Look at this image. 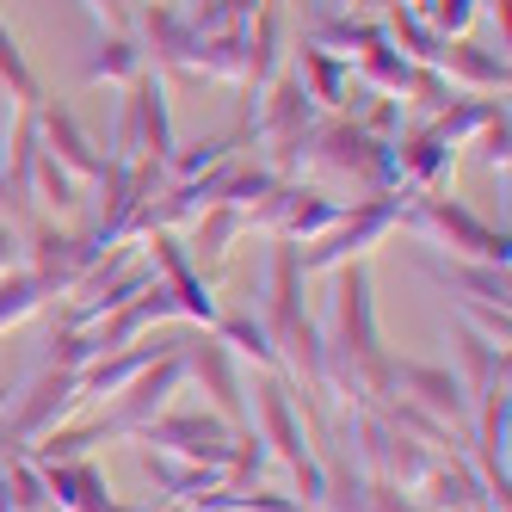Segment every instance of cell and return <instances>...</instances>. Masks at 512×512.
Wrapping results in <instances>:
<instances>
[{
	"mask_svg": "<svg viewBox=\"0 0 512 512\" xmlns=\"http://www.w3.org/2000/svg\"><path fill=\"white\" fill-rule=\"evenodd\" d=\"M401 223H408L414 235H426L432 247H451V253H463V260H482V266H506V253H512L506 229H488L482 216H469L457 198H438V192L401 204Z\"/></svg>",
	"mask_w": 512,
	"mask_h": 512,
	"instance_id": "1",
	"label": "cell"
},
{
	"mask_svg": "<svg viewBox=\"0 0 512 512\" xmlns=\"http://www.w3.org/2000/svg\"><path fill=\"white\" fill-rule=\"evenodd\" d=\"M327 358H377V309H371V278L364 266H340L334 290H327Z\"/></svg>",
	"mask_w": 512,
	"mask_h": 512,
	"instance_id": "2",
	"label": "cell"
},
{
	"mask_svg": "<svg viewBox=\"0 0 512 512\" xmlns=\"http://www.w3.org/2000/svg\"><path fill=\"white\" fill-rule=\"evenodd\" d=\"M401 223V198H389V192H377V198H364L358 210H346L334 229H327L309 253H297V266H303V278L309 272H327V266H346L352 253H364L371 241H383L389 229Z\"/></svg>",
	"mask_w": 512,
	"mask_h": 512,
	"instance_id": "3",
	"label": "cell"
},
{
	"mask_svg": "<svg viewBox=\"0 0 512 512\" xmlns=\"http://www.w3.org/2000/svg\"><path fill=\"white\" fill-rule=\"evenodd\" d=\"M142 438L161 451V457H179V463H210V469H229L241 432L223 426L216 414H167V420H149Z\"/></svg>",
	"mask_w": 512,
	"mask_h": 512,
	"instance_id": "4",
	"label": "cell"
},
{
	"mask_svg": "<svg viewBox=\"0 0 512 512\" xmlns=\"http://www.w3.org/2000/svg\"><path fill=\"white\" fill-rule=\"evenodd\" d=\"M260 93L266 99H260V112H253V136L278 155V167H290V155H297V142L309 130V93H303L297 75H272Z\"/></svg>",
	"mask_w": 512,
	"mask_h": 512,
	"instance_id": "5",
	"label": "cell"
},
{
	"mask_svg": "<svg viewBox=\"0 0 512 512\" xmlns=\"http://www.w3.org/2000/svg\"><path fill=\"white\" fill-rule=\"evenodd\" d=\"M260 420H266V438L278 445V457L297 469L303 500H309V506H321V494H327V469H321V463H315V451L303 445V426H297V414H290L284 383H266V389H260Z\"/></svg>",
	"mask_w": 512,
	"mask_h": 512,
	"instance_id": "6",
	"label": "cell"
},
{
	"mask_svg": "<svg viewBox=\"0 0 512 512\" xmlns=\"http://www.w3.org/2000/svg\"><path fill=\"white\" fill-rule=\"evenodd\" d=\"M75 408H81V371H44L38 383L19 395V408H13V445L50 438Z\"/></svg>",
	"mask_w": 512,
	"mask_h": 512,
	"instance_id": "7",
	"label": "cell"
},
{
	"mask_svg": "<svg viewBox=\"0 0 512 512\" xmlns=\"http://www.w3.org/2000/svg\"><path fill=\"white\" fill-rule=\"evenodd\" d=\"M179 377H186V364H179V352H161L149 371H142L130 389L112 395V414H105V432H142L161 408H167V395L179 389Z\"/></svg>",
	"mask_w": 512,
	"mask_h": 512,
	"instance_id": "8",
	"label": "cell"
},
{
	"mask_svg": "<svg viewBox=\"0 0 512 512\" xmlns=\"http://www.w3.org/2000/svg\"><path fill=\"white\" fill-rule=\"evenodd\" d=\"M389 383L414 395L420 414H438V420H469V401H463V383L451 371H432V364H389Z\"/></svg>",
	"mask_w": 512,
	"mask_h": 512,
	"instance_id": "9",
	"label": "cell"
},
{
	"mask_svg": "<svg viewBox=\"0 0 512 512\" xmlns=\"http://www.w3.org/2000/svg\"><path fill=\"white\" fill-rule=\"evenodd\" d=\"M155 260H161V272H167V284H161V290L173 297V309L186 315V321H204V327H216V315H223V309L210 303V290H204V278L192 272L186 247H179L173 235H155Z\"/></svg>",
	"mask_w": 512,
	"mask_h": 512,
	"instance_id": "10",
	"label": "cell"
},
{
	"mask_svg": "<svg viewBox=\"0 0 512 512\" xmlns=\"http://www.w3.org/2000/svg\"><path fill=\"white\" fill-rule=\"evenodd\" d=\"M179 364H186V371H198V377L210 383V395H216V408L229 414V426H235V432H247V414H241V383H235L229 346H223V340H198L192 352H179Z\"/></svg>",
	"mask_w": 512,
	"mask_h": 512,
	"instance_id": "11",
	"label": "cell"
},
{
	"mask_svg": "<svg viewBox=\"0 0 512 512\" xmlns=\"http://www.w3.org/2000/svg\"><path fill=\"white\" fill-rule=\"evenodd\" d=\"M38 130H44V142H50L44 155H56L68 173H81V179H99V173H105V155H93V142L81 136L75 112H56V105H44V112H38Z\"/></svg>",
	"mask_w": 512,
	"mask_h": 512,
	"instance_id": "12",
	"label": "cell"
},
{
	"mask_svg": "<svg viewBox=\"0 0 512 512\" xmlns=\"http://www.w3.org/2000/svg\"><path fill=\"white\" fill-rule=\"evenodd\" d=\"M142 31H149V44H155V56H161L167 68H192L198 38H204V31L192 25V13H179L173 0H155L149 19H142Z\"/></svg>",
	"mask_w": 512,
	"mask_h": 512,
	"instance_id": "13",
	"label": "cell"
},
{
	"mask_svg": "<svg viewBox=\"0 0 512 512\" xmlns=\"http://www.w3.org/2000/svg\"><path fill=\"white\" fill-rule=\"evenodd\" d=\"M297 81L309 99L321 105H346V87H352V62L334 56V50H321V44H303V68H297Z\"/></svg>",
	"mask_w": 512,
	"mask_h": 512,
	"instance_id": "14",
	"label": "cell"
},
{
	"mask_svg": "<svg viewBox=\"0 0 512 512\" xmlns=\"http://www.w3.org/2000/svg\"><path fill=\"white\" fill-rule=\"evenodd\" d=\"M25 198L38 204V210H50V216H68L81 204V192H75V179H68V167L56 161V155H44L38 149V161H31V173H25Z\"/></svg>",
	"mask_w": 512,
	"mask_h": 512,
	"instance_id": "15",
	"label": "cell"
},
{
	"mask_svg": "<svg viewBox=\"0 0 512 512\" xmlns=\"http://www.w3.org/2000/svg\"><path fill=\"white\" fill-rule=\"evenodd\" d=\"M420 266H426V278H438V284H457L469 303L506 309V266H445V260H420Z\"/></svg>",
	"mask_w": 512,
	"mask_h": 512,
	"instance_id": "16",
	"label": "cell"
},
{
	"mask_svg": "<svg viewBox=\"0 0 512 512\" xmlns=\"http://www.w3.org/2000/svg\"><path fill=\"white\" fill-rule=\"evenodd\" d=\"M438 75H457L469 87H506V56H488V50H475V44H445V56H438Z\"/></svg>",
	"mask_w": 512,
	"mask_h": 512,
	"instance_id": "17",
	"label": "cell"
},
{
	"mask_svg": "<svg viewBox=\"0 0 512 512\" xmlns=\"http://www.w3.org/2000/svg\"><path fill=\"white\" fill-rule=\"evenodd\" d=\"M216 340H223L229 352L260 358L266 371H278V346H272V334H266V321H253V315H216Z\"/></svg>",
	"mask_w": 512,
	"mask_h": 512,
	"instance_id": "18",
	"label": "cell"
},
{
	"mask_svg": "<svg viewBox=\"0 0 512 512\" xmlns=\"http://www.w3.org/2000/svg\"><path fill=\"white\" fill-rule=\"evenodd\" d=\"M44 297H50V290H44V278L38 272H0V327H19L25 315H38L44 309Z\"/></svg>",
	"mask_w": 512,
	"mask_h": 512,
	"instance_id": "19",
	"label": "cell"
},
{
	"mask_svg": "<svg viewBox=\"0 0 512 512\" xmlns=\"http://www.w3.org/2000/svg\"><path fill=\"white\" fill-rule=\"evenodd\" d=\"M142 75V50L130 38H99L87 56V81H136Z\"/></svg>",
	"mask_w": 512,
	"mask_h": 512,
	"instance_id": "20",
	"label": "cell"
},
{
	"mask_svg": "<svg viewBox=\"0 0 512 512\" xmlns=\"http://www.w3.org/2000/svg\"><path fill=\"white\" fill-rule=\"evenodd\" d=\"M0 87H7V99H25V105L44 99V87H38V75H31V62H25V50L13 44L7 25H0Z\"/></svg>",
	"mask_w": 512,
	"mask_h": 512,
	"instance_id": "21",
	"label": "cell"
},
{
	"mask_svg": "<svg viewBox=\"0 0 512 512\" xmlns=\"http://www.w3.org/2000/svg\"><path fill=\"white\" fill-rule=\"evenodd\" d=\"M229 161V136H210V142H192L186 155H167L161 167L173 173V179H198V173H216Z\"/></svg>",
	"mask_w": 512,
	"mask_h": 512,
	"instance_id": "22",
	"label": "cell"
},
{
	"mask_svg": "<svg viewBox=\"0 0 512 512\" xmlns=\"http://www.w3.org/2000/svg\"><path fill=\"white\" fill-rule=\"evenodd\" d=\"M482 161H488V167H494V173L506 179V112L482 124Z\"/></svg>",
	"mask_w": 512,
	"mask_h": 512,
	"instance_id": "23",
	"label": "cell"
},
{
	"mask_svg": "<svg viewBox=\"0 0 512 512\" xmlns=\"http://www.w3.org/2000/svg\"><path fill=\"white\" fill-rule=\"evenodd\" d=\"M7 118H13V105H7V87H0V142H7Z\"/></svg>",
	"mask_w": 512,
	"mask_h": 512,
	"instance_id": "24",
	"label": "cell"
}]
</instances>
